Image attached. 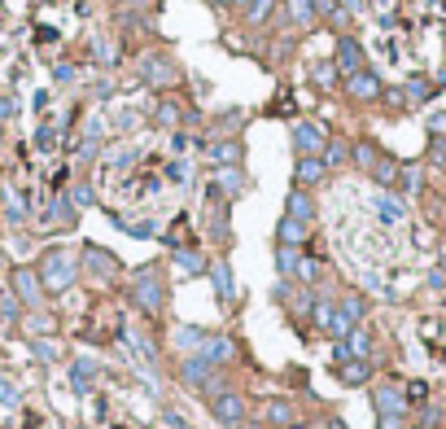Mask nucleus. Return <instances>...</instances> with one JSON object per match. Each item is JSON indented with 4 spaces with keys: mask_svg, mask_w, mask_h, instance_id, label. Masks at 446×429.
<instances>
[{
    "mask_svg": "<svg viewBox=\"0 0 446 429\" xmlns=\"http://www.w3.org/2000/svg\"><path fill=\"white\" fill-rule=\"evenodd\" d=\"M92 377H96V364H92V360H74V364H70V386H74V394H88V390H92Z\"/></svg>",
    "mask_w": 446,
    "mask_h": 429,
    "instance_id": "23",
    "label": "nucleus"
},
{
    "mask_svg": "<svg viewBox=\"0 0 446 429\" xmlns=\"http://www.w3.org/2000/svg\"><path fill=\"white\" fill-rule=\"evenodd\" d=\"M31 350H35V360H44V364H57V355H62L48 338H31Z\"/></svg>",
    "mask_w": 446,
    "mask_h": 429,
    "instance_id": "36",
    "label": "nucleus"
},
{
    "mask_svg": "<svg viewBox=\"0 0 446 429\" xmlns=\"http://www.w3.org/2000/svg\"><path fill=\"white\" fill-rule=\"evenodd\" d=\"M206 154H210V162H219V167H241L245 145H241V140H215Z\"/></svg>",
    "mask_w": 446,
    "mask_h": 429,
    "instance_id": "15",
    "label": "nucleus"
},
{
    "mask_svg": "<svg viewBox=\"0 0 446 429\" xmlns=\"http://www.w3.org/2000/svg\"><path fill=\"white\" fill-rule=\"evenodd\" d=\"M84 267L96 276V281H110V276L118 272V259L110 255V250H101V245H84Z\"/></svg>",
    "mask_w": 446,
    "mask_h": 429,
    "instance_id": "10",
    "label": "nucleus"
},
{
    "mask_svg": "<svg viewBox=\"0 0 446 429\" xmlns=\"http://www.w3.org/2000/svg\"><path fill=\"white\" fill-rule=\"evenodd\" d=\"M372 403H377V416H407V399L398 386H377Z\"/></svg>",
    "mask_w": 446,
    "mask_h": 429,
    "instance_id": "11",
    "label": "nucleus"
},
{
    "mask_svg": "<svg viewBox=\"0 0 446 429\" xmlns=\"http://www.w3.org/2000/svg\"><path fill=\"white\" fill-rule=\"evenodd\" d=\"M346 92L355 96V101H381V74H372V70H355V74H346Z\"/></svg>",
    "mask_w": 446,
    "mask_h": 429,
    "instance_id": "9",
    "label": "nucleus"
},
{
    "mask_svg": "<svg viewBox=\"0 0 446 429\" xmlns=\"http://www.w3.org/2000/svg\"><path fill=\"white\" fill-rule=\"evenodd\" d=\"M197 355H201L206 364H215V368H228V364L236 360V342H232L228 333H215V338L206 333V342H201V350H197Z\"/></svg>",
    "mask_w": 446,
    "mask_h": 429,
    "instance_id": "8",
    "label": "nucleus"
},
{
    "mask_svg": "<svg viewBox=\"0 0 446 429\" xmlns=\"http://www.w3.org/2000/svg\"><path fill=\"white\" fill-rule=\"evenodd\" d=\"M0 316H5V320H18V316H22V302H18L13 294H0Z\"/></svg>",
    "mask_w": 446,
    "mask_h": 429,
    "instance_id": "41",
    "label": "nucleus"
},
{
    "mask_svg": "<svg viewBox=\"0 0 446 429\" xmlns=\"http://www.w3.org/2000/svg\"><path fill=\"white\" fill-rule=\"evenodd\" d=\"M210 281H215V289H219V302L228 307V302L236 298V285H232V267H228V259L210 263Z\"/></svg>",
    "mask_w": 446,
    "mask_h": 429,
    "instance_id": "19",
    "label": "nucleus"
},
{
    "mask_svg": "<svg viewBox=\"0 0 446 429\" xmlns=\"http://www.w3.org/2000/svg\"><path fill=\"white\" fill-rule=\"evenodd\" d=\"M5 263H9V259H5V250H0V272H5Z\"/></svg>",
    "mask_w": 446,
    "mask_h": 429,
    "instance_id": "58",
    "label": "nucleus"
},
{
    "mask_svg": "<svg viewBox=\"0 0 446 429\" xmlns=\"http://www.w3.org/2000/svg\"><path fill=\"white\" fill-rule=\"evenodd\" d=\"M429 154H433V162H446V140H442V136H433V149H429Z\"/></svg>",
    "mask_w": 446,
    "mask_h": 429,
    "instance_id": "52",
    "label": "nucleus"
},
{
    "mask_svg": "<svg viewBox=\"0 0 446 429\" xmlns=\"http://www.w3.org/2000/svg\"><path fill=\"white\" fill-rule=\"evenodd\" d=\"M298 259H302V255H298V245H276V272L284 276V281L298 272Z\"/></svg>",
    "mask_w": 446,
    "mask_h": 429,
    "instance_id": "29",
    "label": "nucleus"
},
{
    "mask_svg": "<svg viewBox=\"0 0 446 429\" xmlns=\"http://www.w3.org/2000/svg\"><path fill=\"white\" fill-rule=\"evenodd\" d=\"M320 158H324L328 171H337V167H346V162H350V145H346V140H337V136H328V145H324V154H320Z\"/></svg>",
    "mask_w": 446,
    "mask_h": 429,
    "instance_id": "25",
    "label": "nucleus"
},
{
    "mask_svg": "<svg viewBox=\"0 0 446 429\" xmlns=\"http://www.w3.org/2000/svg\"><path fill=\"white\" fill-rule=\"evenodd\" d=\"M210 412H215V420H219V425L236 429V425L245 420L250 403H245V394H241V390H223V394H215V399H210Z\"/></svg>",
    "mask_w": 446,
    "mask_h": 429,
    "instance_id": "4",
    "label": "nucleus"
},
{
    "mask_svg": "<svg viewBox=\"0 0 446 429\" xmlns=\"http://www.w3.org/2000/svg\"><path fill=\"white\" fill-rule=\"evenodd\" d=\"M315 5V13H324V18H337L341 9H337V0H311Z\"/></svg>",
    "mask_w": 446,
    "mask_h": 429,
    "instance_id": "47",
    "label": "nucleus"
},
{
    "mask_svg": "<svg viewBox=\"0 0 446 429\" xmlns=\"http://www.w3.org/2000/svg\"><path fill=\"white\" fill-rule=\"evenodd\" d=\"M0 149H5V128H0Z\"/></svg>",
    "mask_w": 446,
    "mask_h": 429,
    "instance_id": "60",
    "label": "nucleus"
},
{
    "mask_svg": "<svg viewBox=\"0 0 446 429\" xmlns=\"http://www.w3.org/2000/svg\"><path fill=\"white\" fill-rule=\"evenodd\" d=\"M92 96H101V101H105V96H114V84H110V79L96 84V88H92Z\"/></svg>",
    "mask_w": 446,
    "mask_h": 429,
    "instance_id": "55",
    "label": "nucleus"
},
{
    "mask_svg": "<svg viewBox=\"0 0 446 429\" xmlns=\"http://www.w3.org/2000/svg\"><path fill=\"white\" fill-rule=\"evenodd\" d=\"M52 79H57V84H74V66L70 62H57V66H52Z\"/></svg>",
    "mask_w": 446,
    "mask_h": 429,
    "instance_id": "44",
    "label": "nucleus"
},
{
    "mask_svg": "<svg viewBox=\"0 0 446 429\" xmlns=\"http://www.w3.org/2000/svg\"><path fill=\"white\" fill-rule=\"evenodd\" d=\"M40 281H44V289L48 294H62V289H70L74 285V276H79V263H74V255L70 250H62V245H52V250H44L40 255Z\"/></svg>",
    "mask_w": 446,
    "mask_h": 429,
    "instance_id": "1",
    "label": "nucleus"
},
{
    "mask_svg": "<svg viewBox=\"0 0 446 429\" xmlns=\"http://www.w3.org/2000/svg\"><path fill=\"white\" fill-rule=\"evenodd\" d=\"M433 88H437L433 79H407V88H403V96L411 101V106H425V101L433 96Z\"/></svg>",
    "mask_w": 446,
    "mask_h": 429,
    "instance_id": "31",
    "label": "nucleus"
},
{
    "mask_svg": "<svg viewBox=\"0 0 446 429\" xmlns=\"http://www.w3.org/2000/svg\"><path fill=\"white\" fill-rule=\"evenodd\" d=\"M232 5H236V9H245V5H250V0H232Z\"/></svg>",
    "mask_w": 446,
    "mask_h": 429,
    "instance_id": "57",
    "label": "nucleus"
},
{
    "mask_svg": "<svg viewBox=\"0 0 446 429\" xmlns=\"http://www.w3.org/2000/svg\"><path fill=\"white\" fill-rule=\"evenodd\" d=\"M298 189H315V184H324V175H328V167H324V158H298Z\"/></svg>",
    "mask_w": 446,
    "mask_h": 429,
    "instance_id": "17",
    "label": "nucleus"
},
{
    "mask_svg": "<svg viewBox=\"0 0 446 429\" xmlns=\"http://www.w3.org/2000/svg\"><path fill=\"white\" fill-rule=\"evenodd\" d=\"M26 324H31V338H35V333H52V320H48V316H31Z\"/></svg>",
    "mask_w": 446,
    "mask_h": 429,
    "instance_id": "46",
    "label": "nucleus"
},
{
    "mask_svg": "<svg viewBox=\"0 0 446 429\" xmlns=\"http://www.w3.org/2000/svg\"><path fill=\"white\" fill-rule=\"evenodd\" d=\"M9 118H18V101L9 92H0V123H9Z\"/></svg>",
    "mask_w": 446,
    "mask_h": 429,
    "instance_id": "43",
    "label": "nucleus"
},
{
    "mask_svg": "<svg viewBox=\"0 0 446 429\" xmlns=\"http://www.w3.org/2000/svg\"><path fill=\"white\" fill-rule=\"evenodd\" d=\"M350 158H355V167L372 171V167H377V158H381V149H377L372 140H359V145H350Z\"/></svg>",
    "mask_w": 446,
    "mask_h": 429,
    "instance_id": "28",
    "label": "nucleus"
},
{
    "mask_svg": "<svg viewBox=\"0 0 446 429\" xmlns=\"http://www.w3.org/2000/svg\"><path fill=\"white\" fill-rule=\"evenodd\" d=\"M311 79L320 84V88H333V84H337V66H333V62H315V66H311Z\"/></svg>",
    "mask_w": 446,
    "mask_h": 429,
    "instance_id": "35",
    "label": "nucleus"
},
{
    "mask_svg": "<svg viewBox=\"0 0 446 429\" xmlns=\"http://www.w3.org/2000/svg\"><path fill=\"white\" fill-rule=\"evenodd\" d=\"M201 342H206V333L197 329V324H175V346H184V350H201Z\"/></svg>",
    "mask_w": 446,
    "mask_h": 429,
    "instance_id": "30",
    "label": "nucleus"
},
{
    "mask_svg": "<svg viewBox=\"0 0 446 429\" xmlns=\"http://www.w3.org/2000/svg\"><path fill=\"white\" fill-rule=\"evenodd\" d=\"M306 233H311V223L289 219V215L276 223V241H280V245H302V241H306Z\"/></svg>",
    "mask_w": 446,
    "mask_h": 429,
    "instance_id": "20",
    "label": "nucleus"
},
{
    "mask_svg": "<svg viewBox=\"0 0 446 429\" xmlns=\"http://www.w3.org/2000/svg\"><path fill=\"white\" fill-rule=\"evenodd\" d=\"M377 429H407V416H381Z\"/></svg>",
    "mask_w": 446,
    "mask_h": 429,
    "instance_id": "48",
    "label": "nucleus"
},
{
    "mask_svg": "<svg viewBox=\"0 0 446 429\" xmlns=\"http://www.w3.org/2000/svg\"><path fill=\"white\" fill-rule=\"evenodd\" d=\"M171 263H175L179 276H206V272H210V259L201 255V250H175Z\"/></svg>",
    "mask_w": 446,
    "mask_h": 429,
    "instance_id": "16",
    "label": "nucleus"
},
{
    "mask_svg": "<svg viewBox=\"0 0 446 429\" xmlns=\"http://www.w3.org/2000/svg\"><path fill=\"white\" fill-rule=\"evenodd\" d=\"M210 5H232V0H210Z\"/></svg>",
    "mask_w": 446,
    "mask_h": 429,
    "instance_id": "59",
    "label": "nucleus"
},
{
    "mask_svg": "<svg viewBox=\"0 0 446 429\" xmlns=\"http://www.w3.org/2000/svg\"><path fill=\"white\" fill-rule=\"evenodd\" d=\"M341 342H346L350 360H367V355H372V333H367L363 324H355V329H350V338H341Z\"/></svg>",
    "mask_w": 446,
    "mask_h": 429,
    "instance_id": "22",
    "label": "nucleus"
},
{
    "mask_svg": "<svg viewBox=\"0 0 446 429\" xmlns=\"http://www.w3.org/2000/svg\"><path fill=\"white\" fill-rule=\"evenodd\" d=\"M74 219H79V206L70 201V193H62V197L44 211V228H66V223H74Z\"/></svg>",
    "mask_w": 446,
    "mask_h": 429,
    "instance_id": "14",
    "label": "nucleus"
},
{
    "mask_svg": "<svg viewBox=\"0 0 446 429\" xmlns=\"http://www.w3.org/2000/svg\"><path fill=\"white\" fill-rule=\"evenodd\" d=\"M272 5H276V0H250V5H245V22H262L272 13Z\"/></svg>",
    "mask_w": 446,
    "mask_h": 429,
    "instance_id": "38",
    "label": "nucleus"
},
{
    "mask_svg": "<svg viewBox=\"0 0 446 429\" xmlns=\"http://www.w3.org/2000/svg\"><path fill=\"white\" fill-rule=\"evenodd\" d=\"M162 420H167V425H171V429H189V420H184V416H179V412H171V408H167V412H162Z\"/></svg>",
    "mask_w": 446,
    "mask_h": 429,
    "instance_id": "50",
    "label": "nucleus"
},
{
    "mask_svg": "<svg viewBox=\"0 0 446 429\" xmlns=\"http://www.w3.org/2000/svg\"><path fill=\"white\" fill-rule=\"evenodd\" d=\"M131 302L145 311V316H157L167 307V285H162V272H157V263H145L136 272V285H131Z\"/></svg>",
    "mask_w": 446,
    "mask_h": 429,
    "instance_id": "2",
    "label": "nucleus"
},
{
    "mask_svg": "<svg viewBox=\"0 0 446 429\" xmlns=\"http://www.w3.org/2000/svg\"><path fill=\"white\" fill-rule=\"evenodd\" d=\"M70 201H74V206H92V201H96V193H92V184H84V180H79V184L70 189Z\"/></svg>",
    "mask_w": 446,
    "mask_h": 429,
    "instance_id": "40",
    "label": "nucleus"
},
{
    "mask_svg": "<svg viewBox=\"0 0 446 429\" xmlns=\"http://www.w3.org/2000/svg\"><path fill=\"white\" fill-rule=\"evenodd\" d=\"M289 13H294V27L298 31L315 22V5H311V0H289Z\"/></svg>",
    "mask_w": 446,
    "mask_h": 429,
    "instance_id": "32",
    "label": "nucleus"
},
{
    "mask_svg": "<svg viewBox=\"0 0 446 429\" xmlns=\"http://www.w3.org/2000/svg\"><path fill=\"white\" fill-rule=\"evenodd\" d=\"M140 79L149 88H175L179 84V66H175L171 53H149V57H140Z\"/></svg>",
    "mask_w": 446,
    "mask_h": 429,
    "instance_id": "3",
    "label": "nucleus"
},
{
    "mask_svg": "<svg viewBox=\"0 0 446 429\" xmlns=\"http://www.w3.org/2000/svg\"><path fill=\"white\" fill-rule=\"evenodd\" d=\"M398 184H403L407 193H416V189H420V167H403V171H398Z\"/></svg>",
    "mask_w": 446,
    "mask_h": 429,
    "instance_id": "42",
    "label": "nucleus"
},
{
    "mask_svg": "<svg viewBox=\"0 0 446 429\" xmlns=\"http://www.w3.org/2000/svg\"><path fill=\"white\" fill-rule=\"evenodd\" d=\"M337 311L346 316L350 324H363V316H367V302L359 298V294H341V302H337Z\"/></svg>",
    "mask_w": 446,
    "mask_h": 429,
    "instance_id": "26",
    "label": "nucleus"
},
{
    "mask_svg": "<svg viewBox=\"0 0 446 429\" xmlns=\"http://www.w3.org/2000/svg\"><path fill=\"white\" fill-rule=\"evenodd\" d=\"M22 219H26V211H22V201L13 197V201H9V223H22Z\"/></svg>",
    "mask_w": 446,
    "mask_h": 429,
    "instance_id": "53",
    "label": "nucleus"
},
{
    "mask_svg": "<svg viewBox=\"0 0 446 429\" xmlns=\"http://www.w3.org/2000/svg\"><path fill=\"white\" fill-rule=\"evenodd\" d=\"M52 145H57V132H52V128H40V132H35V149H52Z\"/></svg>",
    "mask_w": 446,
    "mask_h": 429,
    "instance_id": "45",
    "label": "nucleus"
},
{
    "mask_svg": "<svg viewBox=\"0 0 446 429\" xmlns=\"http://www.w3.org/2000/svg\"><path fill=\"white\" fill-rule=\"evenodd\" d=\"M367 377H372V364L367 360H341L337 364V381L341 386H363Z\"/></svg>",
    "mask_w": 446,
    "mask_h": 429,
    "instance_id": "18",
    "label": "nucleus"
},
{
    "mask_svg": "<svg viewBox=\"0 0 446 429\" xmlns=\"http://www.w3.org/2000/svg\"><path fill=\"white\" fill-rule=\"evenodd\" d=\"M9 285H13V298L22 302V307H40L44 281H40L35 267H13V272H9Z\"/></svg>",
    "mask_w": 446,
    "mask_h": 429,
    "instance_id": "6",
    "label": "nucleus"
},
{
    "mask_svg": "<svg viewBox=\"0 0 446 429\" xmlns=\"http://www.w3.org/2000/svg\"><path fill=\"white\" fill-rule=\"evenodd\" d=\"M157 123H162V128H179V123H184L179 101H162V106H157Z\"/></svg>",
    "mask_w": 446,
    "mask_h": 429,
    "instance_id": "34",
    "label": "nucleus"
},
{
    "mask_svg": "<svg viewBox=\"0 0 446 429\" xmlns=\"http://www.w3.org/2000/svg\"><path fill=\"white\" fill-rule=\"evenodd\" d=\"M333 66H337L341 74H355V70H363V66H367V57H363V44H359L355 35H341V40H337V53H333Z\"/></svg>",
    "mask_w": 446,
    "mask_h": 429,
    "instance_id": "7",
    "label": "nucleus"
},
{
    "mask_svg": "<svg viewBox=\"0 0 446 429\" xmlns=\"http://www.w3.org/2000/svg\"><path fill=\"white\" fill-rule=\"evenodd\" d=\"M284 215L289 219H302V223H315V197H311V189H294L284 197Z\"/></svg>",
    "mask_w": 446,
    "mask_h": 429,
    "instance_id": "13",
    "label": "nucleus"
},
{
    "mask_svg": "<svg viewBox=\"0 0 446 429\" xmlns=\"http://www.w3.org/2000/svg\"><path fill=\"white\" fill-rule=\"evenodd\" d=\"M398 162H394V158H377V167H372V180L381 184V189H394V184H398Z\"/></svg>",
    "mask_w": 446,
    "mask_h": 429,
    "instance_id": "27",
    "label": "nucleus"
},
{
    "mask_svg": "<svg viewBox=\"0 0 446 429\" xmlns=\"http://www.w3.org/2000/svg\"><path fill=\"white\" fill-rule=\"evenodd\" d=\"M429 132H433V136L446 132V114H433V118H429Z\"/></svg>",
    "mask_w": 446,
    "mask_h": 429,
    "instance_id": "54",
    "label": "nucleus"
},
{
    "mask_svg": "<svg viewBox=\"0 0 446 429\" xmlns=\"http://www.w3.org/2000/svg\"><path fill=\"white\" fill-rule=\"evenodd\" d=\"M315 276H320V263H315V259H298V272H294V281H302V285H315Z\"/></svg>",
    "mask_w": 446,
    "mask_h": 429,
    "instance_id": "37",
    "label": "nucleus"
},
{
    "mask_svg": "<svg viewBox=\"0 0 446 429\" xmlns=\"http://www.w3.org/2000/svg\"><path fill=\"white\" fill-rule=\"evenodd\" d=\"M0 403H5V408H13V403H18V390L9 381H0Z\"/></svg>",
    "mask_w": 446,
    "mask_h": 429,
    "instance_id": "49",
    "label": "nucleus"
},
{
    "mask_svg": "<svg viewBox=\"0 0 446 429\" xmlns=\"http://www.w3.org/2000/svg\"><path fill=\"white\" fill-rule=\"evenodd\" d=\"M215 189L232 201V197H241V193L250 189V175H245L241 167H219V171H215Z\"/></svg>",
    "mask_w": 446,
    "mask_h": 429,
    "instance_id": "12",
    "label": "nucleus"
},
{
    "mask_svg": "<svg viewBox=\"0 0 446 429\" xmlns=\"http://www.w3.org/2000/svg\"><path fill=\"white\" fill-rule=\"evenodd\" d=\"M407 394H411L416 403H425V394H429V386H425V381H411V386H407Z\"/></svg>",
    "mask_w": 446,
    "mask_h": 429,
    "instance_id": "51",
    "label": "nucleus"
},
{
    "mask_svg": "<svg viewBox=\"0 0 446 429\" xmlns=\"http://www.w3.org/2000/svg\"><path fill=\"white\" fill-rule=\"evenodd\" d=\"M167 175H171V180H175V184H189V180H193V167H189V162H184V158H175V162L167 167Z\"/></svg>",
    "mask_w": 446,
    "mask_h": 429,
    "instance_id": "39",
    "label": "nucleus"
},
{
    "mask_svg": "<svg viewBox=\"0 0 446 429\" xmlns=\"http://www.w3.org/2000/svg\"><path fill=\"white\" fill-rule=\"evenodd\" d=\"M262 416H267V425H298V416H294V408H289V403L284 399H267V403H262Z\"/></svg>",
    "mask_w": 446,
    "mask_h": 429,
    "instance_id": "24",
    "label": "nucleus"
},
{
    "mask_svg": "<svg viewBox=\"0 0 446 429\" xmlns=\"http://www.w3.org/2000/svg\"><path fill=\"white\" fill-rule=\"evenodd\" d=\"M324 145H328V132L320 128V123H294V149H298V158H320L324 154Z\"/></svg>",
    "mask_w": 446,
    "mask_h": 429,
    "instance_id": "5",
    "label": "nucleus"
},
{
    "mask_svg": "<svg viewBox=\"0 0 446 429\" xmlns=\"http://www.w3.org/2000/svg\"><path fill=\"white\" fill-rule=\"evenodd\" d=\"M372 206H377V219H381V223H403V219H407V206H403L394 193H381Z\"/></svg>",
    "mask_w": 446,
    "mask_h": 429,
    "instance_id": "21",
    "label": "nucleus"
},
{
    "mask_svg": "<svg viewBox=\"0 0 446 429\" xmlns=\"http://www.w3.org/2000/svg\"><path fill=\"white\" fill-rule=\"evenodd\" d=\"M236 429H258V425H250V420H241V425H236Z\"/></svg>",
    "mask_w": 446,
    "mask_h": 429,
    "instance_id": "56",
    "label": "nucleus"
},
{
    "mask_svg": "<svg viewBox=\"0 0 446 429\" xmlns=\"http://www.w3.org/2000/svg\"><path fill=\"white\" fill-rule=\"evenodd\" d=\"M118 228L131 237H157V223L153 219H118Z\"/></svg>",
    "mask_w": 446,
    "mask_h": 429,
    "instance_id": "33",
    "label": "nucleus"
}]
</instances>
